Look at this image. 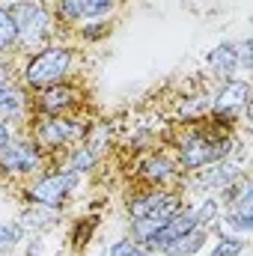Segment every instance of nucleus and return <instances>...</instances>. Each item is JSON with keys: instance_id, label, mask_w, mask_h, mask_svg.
I'll list each match as a JSON object with an SVG mask.
<instances>
[{"instance_id": "21", "label": "nucleus", "mask_w": 253, "mask_h": 256, "mask_svg": "<svg viewBox=\"0 0 253 256\" xmlns=\"http://www.w3.org/2000/svg\"><path fill=\"white\" fill-rule=\"evenodd\" d=\"M24 238H27V232L18 220H0V256H12Z\"/></svg>"}, {"instance_id": "11", "label": "nucleus", "mask_w": 253, "mask_h": 256, "mask_svg": "<svg viewBox=\"0 0 253 256\" xmlns=\"http://www.w3.org/2000/svg\"><path fill=\"white\" fill-rule=\"evenodd\" d=\"M30 90H24V84H3L0 86V120L9 122L12 128H24L27 120L33 116L30 108Z\"/></svg>"}, {"instance_id": "12", "label": "nucleus", "mask_w": 253, "mask_h": 256, "mask_svg": "<svg viewBox=\"0 0 253 256\" xmlns=\"http://www.w3.org/2000/svg\"><path fill=\"white\" fill-rule=\"evenodd\" d=\"M202 63L208 68V74L218 80V84H226L232 78H238V63H236V42L224 39L218 42L214 48H208L202 54Z\"/></svg>"}, {"instance_id": "8", "label": "nucleus", "mask_w": 253, "mask_h": 256, "mask_svg": "<svg viewBox=\"0 0 253 256\" xmlns=\"http://www.w3.org/2000/svg\"><path fill=\"white\" fill-rule=\"evenodd\" d=\"M134 170H137V182L146 188H179L182 176H185L179 170L173 152H167V149H146L137 158Z\"/></svg>"}, {"instance_id": "5", "label": "nucleus", "mask_w": 253, "mask_h": 256, "mask_svg": "<svg viewBox=\"0 0 253 256\" xmlns=\"http://www.w3.org/2000/svg\"><path fill=\"white\" fill-rule=\"evenodd\" d=\"M24 131L48 155H54L60 149H72V146L84 143L86 140V131H90V120H84L78 114H72V116H39V114H33L27 120Z\"/></svg>"}, {"instance_id": "2", "label": "nucleus", "mask_w": 253, "mask_h": 256, "mask_svg": "<svg viewBox=\"0 0 253 256\" xmlns=\"http://www.w3.org/2000/svg\"><path fill=\"white\" fill-rule=\"evenodd\" d=\"M54 164V155H48L24 128L12 131V137L0 146V179L6 182H27L39 176L45 167Z\"/></svg>"}, {"instance_id": "10", "label": "nucleus", "mask_w": 253, "mask_h": 256, "mask_svg": "<svg viewBox=\"0 0 253 256\" xmlns=\"http://www.w3.org/2000/svg\"><path fill=\"white\" fill-rule=\"evenodd\" d=\"M120 0H54V21L57 24H84L110 18L116 12Z\"/></svg>"}, {"instance_id": "15", "label": "nucleus", "mask_w": 253, "mask_h": 256, "mask_svg": "<svg viewBox=\"0 0 253 256\" xmlns=\"http://www.w3.org/2000/svg\"><path fill=\"white\" fill-rule=\"evenodd\" d=\"M98 152L96 149H90L86 143H78V146H72V149H66V161H60V164H66L68 170H74V173H80V176H90L96 167H98Z\"/></svg>"}, {"instance_id": "26", "label": "nucleus", "mask_w": 253, "mask_h": 256, "mask_svg": "<svg viewBox=\"0 0 253 256\" xmlns=\"http://www.w3.org/2000/svg\"><path fill=\"white\" fill-rule=\"evenodd\" d=\"M122 256H152V254H149V248H143V244H134V242H131V244H128V250Z\"/></svg>"}, {"instance_id": "24", "label": "nucleus", "mask_w": 253, "mask_h": 256, "mask_svg": "<svg viewBox=\"0 0 253 256\" xmlns=\"http://www.w3.org/2000/svg\"><path fill=\"white\" fill-rule=\"evenodd\" d=\"M3 84H15V60L12 57H0V86Z\"/></svg>"}, {"instance_id": "23", "label": "nucleus", "mask_w": 253, "mask_h": 256, "mask_svg": "<svg viewBox=\"0 0 253 256\" xmlns=\"http://www.w3.org/2000/svg\"><path fill=\"white\" fill-rule=\"evenodd\" d=\"M236 63H238V78H250L253 72V48H250V39H238L236 42Z\"/></svg>"}, {"instance_id": "9", "label": "nucleus", "mask_w": 253, "mask_h": 256, "mask_svg": "<svg viewBox=\"0 0 253 256\" xmlns=\"http://www.w3.org/2000/svg\"><path fill=\"white\" fill-rule=\"evenodd\" d=\"M30 108L39 116H72L84 108V92L74 80H66L57 86H48L42 92H30Z\"/></svg>"}, {"instance_id": "16", "label": "nucleus", "mask_w": 253, "mask_h": 256, "mask_svg": "<svg viewBox=\"0 0 253 256\" xmlns=\"http://www.w3.org/2000/svg\"><path fill=\"white\" fill-rule=\"evenodd\" d=\"M96 230H98V214H84V218H78V220L68 226V248H72V250H84V248L92 242Z\"/></svg>"}, {"instance_id": "29", "label": "nucleus", "mask_w": 253, "mask_h": 256, "mask_svg": "<svg viewBox=\"0 0 253 256\" xmlns=\"http://www.w3.org/2000/svg\"><path fill=\"white\" fill-rule=\"evenodd\" d=\"M96 256H104V250H102V254H96Z\"/></svg>"}, {"instance_id": "3", "label": "nucleus", "mask_w": 253, "mask_h": 256, "mask_svg": "<svg viewBox=\"0 0 253 256\" xmlns=\"http://www.w3.org/2000/svg\"><path fill=\"white\" fill-rule=\"evenodd\" d=\"M6 9H9V18H12V24L18 30V42H21L24 57L54 42V30L60 24L54 21V12H51L48 3H39V0H12Z\"/></svg>"}, {"instance_id": "28", "label": "nucleus", "mask_w": 253, "mask_h": 256, "mask_svg": "<svg viewBox=\"0 0 253 256\" xmlns=\"http://www.w3.org/2000/svg\"><path fill=\"white\" fill-rule=\"evenodd\" d=\"M39 3H54V0H39Z\"/></svg>"}, {"instance_id": "27", "label": "nucleus", "mask_w": 253, "mask_h": 256, "mask_svg": "<svg viewBox=\"0 0 253 256\" xmlns=\"http://www.w3.org/2000/svg\"><path fill=\"white\" fill-rule=\"evenodd\" d=\"M12 131H18V128H12L9 122H3V120H0V146H3V143L12 137Z\"/></svg>"}, {"instance_id": "7", "label": "nucleus", "mask_w": 253, "mask_h": 256, "mask_svg": "<svg viewBox=\"0 0 253 256\" xmlns=\"http://www.w3.org/2000/svg\"><path fill=\"white\" fill-rule=\"evenodd\" d=\"M242 176H248V167L236 158H226V161H214L208 167H200L194 173H185L182 176V194L185 191H196L200 196L202 194H220L224 188L236 185Z\"/></svg>"}, {"instance_id": "13", "label": "nucleus", "mask_w": 253, "mask_h": 256, "mask_svg": "<svg viewBox=\"0 0 253 256\" xmlns=\"http://www.w3.org/2000/svg\"><path fill=\"white\" fill-rule=\"evenodd\" d=\"M27 236H45L51 230H57L63 224V212L60 208H48V206H33V202H24L18 218H15Z\"/></svg>"}, {"instance_id": "14", "label": "nucleus", "mask_w": 253, "mask_h": 256, "mask_svg": "<svg viewBox=\"0 0 253 256\" xmlns=\"http://www.w3.org/2000/svg\"><path fill=\"white\" fill-rule=\"evenodd\" d=\"M208 110H212V96H208V92H188V96H182V98L176 102L173 116H176L182 126H190V122L206 120Z\"/></svg>"}, {"instance_id": "20", "label": "nucleus", "mask_w": 253, "mask_h": 256, "mask_svg": "<svg viewBox=\"0 0 253 256\" xmlns=\"http://www.w3.org/2000/svg\"><path fill=\"white\" fill-rule=\"evenodd\" d=\"M78 39L84 42V45H96V42H102V39H108L110 33H114V18H98V21H84V24H78Z\"/></svg>"}, {"instance_id": "1", "label": "nucleus", "mask_w": 253, "mask_h": 256, "mask_svg": "<svg viewBox=\"0 0 253 256\" xmlns=\"http://www.w3.org/2000/svg\"><path fill=\"white\" fill-rule=\"evenodd\" d=\"M74 66H78V51L68 45H60V42H51V45L27 54V60L21 66V84L30 92H42L48 86L72 80Z\"/></svg>"}, {"instance_id": "22", "label": "nucleus", "mask_w": 253, "mask_h": 256, "mask_svg": "<svg viewBox=\"0 0 253 256\" xmlns=\"http://www.w3.org/2000/svg\"><path fill=\"white\" fill-rule=\"evenodd\" d=\"M248 250V238L244 236H232V232H218L214 248L208 250V256H242Z\"/></svg>"}, {"instance_id": "4", "label": "nucleus", "mask_w": 253, "mask_h": 256, "mask_svg": "<svg viewBox=\"0 0 253 256\" xmlns=\"http://www.w3.org/2000/svg\"><path fill=\"white\" fill-rule=\"evenodd\" d=\"M80 179L84 176L68 170L66 164H51L39 176H33L21 185V200L33 202V206H48V208L63 212L66 202L72 200V194L80 188Z\"/></svg>"}, {"instance_id": "25", "label": "nucleus", "mask_w": 253, "mask_h": 256, "mask_svg": "<svg viewBox=\"0 0 253 256\" xmlns=\"http://www.w3.org/2000/svg\"><path fill=\"white\" fill-rule=\"evenodd\" d=\"M45 244V236H30L27 238V250H24V256H42V248Z\"/></svg>"}, {"instance_id": "30", "label": "nucleus", "mask_w": 253, "mask_h": 256, "mask_svg": "<svg viewBox=\"0 0 253 256\" xmlns=\"http://www.w3.org/2000/svg\"><path fill=\"white\" fill-rule=\"evenodd\" d=\"M152 256H164V254H152Z\"/></svg>"}, {"instance_id": "6", "label": "nucleus", "mask_w": 253, "mask_h": 256, "mask_svg": "<svg viewBox=\"0 0 253 256\" xmlns=\"http://www.w3.org/2000/svg\"><path fill=\"white\" fill-rule=\"evenodd\" d=\"M185 206L182 188H134L126 196L128 218H152V220H167Z\"/></svg>"}, {"instance_id": "18", "label": "nucleus", "mask_w": 253, "mask_h": 256, "mask_svg": "<svg viewBox=\"0 0 253 256\" xmlns=\"http://www.w3.org/2000/svg\"><path fill=\"white\" fill-rule=\"evenodd\" d=\"M220 212H224V206H220V200H218L214 194H202V196H196V202H194V214H196V224H200V226L214 230Z\"/></svg>"}, {"instance_id": "17", "label": "nucleus", "mask_w": 253, "mask_h": 256, "mask_svg": "<svg viewBox=\"0 0 253 256\" xmlns=\"http://www.w3.org/2000/svg\"><path fill=\"white\" fill-rule=\"evenodd\" d=\"M218 224H220L218 232H232V236H244V238L253 232V214L238 212V208H224Z\"/></svg>"}, {"instance_id": "19", "label": "nucleus", "mask_w": 253, "mask_h": 256, "mask_svg": "<svg viewBox=\"0 0 253 256\" xmlns=\"http://www.w3.org/2000/svg\"><path fill=\"white\" fill-rule=\"evenodd\" d=\"M21 54V42H18V30L9 18V9L0 3V57H15Z\"/></svg>"}]
</instances>
